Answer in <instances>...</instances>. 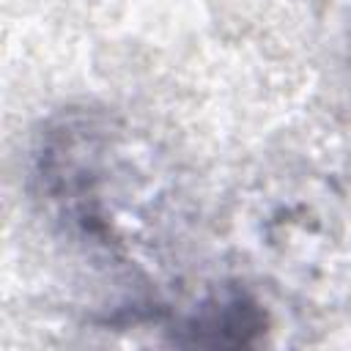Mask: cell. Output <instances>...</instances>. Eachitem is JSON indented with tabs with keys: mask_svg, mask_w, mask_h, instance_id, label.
Instances as JSON below:
<instances>
[{
	"mask_svg": "<svg viewBox=\"0 0 351 351\" xmlns=\"http://www.w3.org/2000/svg\"><path fill=\"white\" fill-rule=\"evenodd\" d=\"M263 329L266 313L258 299L239 285H222L173 324V340L181 346H252Z\"/></svg>",
	"mask_w": 351,
	"mask_h": 351,
	"instance_id": "2",
	"label": "cell"
},
{
	"mask_svg": "<svg viewBox=\"0 0 351 351\" xmlns=\"http://www.w3.org/2000/svg\"><path fill=\"white\" fill-rule=\"evenodd\" d=\"M126 132L104 112L66 110L33 145V189L44 211L77 241L121 252L137 230L140 170Z\"/></svg>",
	"mask_w": 351,
	"mask_h": 351,
	"instance_id": "1",
	"label": "cell"
}]
</instances>
